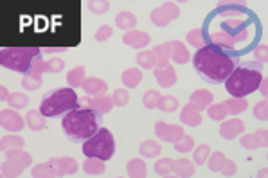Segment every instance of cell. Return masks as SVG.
I'll use <instances>...</instances> for the list:
<instances>
[{"label": "cell", "instance_id": "obj_1", "mask_svg": "<svg viewBox=\"0 0 268 178\" xmlns=\"http://www.w3.org/2000/svg\"><path fill=\"white\" fill-rule=\"evenodd\" d=\"M193 65L205 81L221 83L236 69V60L227 54L223 49L205 45L203 49H198V52L193 56Z\"/></svg>", "mask_w": 268, "mask_h": 178}, {"label": "cell", "instance_id": "obj_2", "mask_svg": "<svg viewBox=\"0 0 268 178\" xmlns=\"http://www.w3.org/2000/svg\"><path fill=\"white\" fill-rule=\"evenodd\" d=\"M99 115L92 112L90 108L72 110L63 117V131L69 135L72 141H88L99 131Z\"/></svg>", "mask_w": 268, "mask_h": 178}, {"label": "cell", "instance_id": "obj_3", "mask_svg": "<svg viewBox=\"0 0 268 178\" xmlns=\"http://www.w3.org/2000/svg\"><path fill=\"white\" fill-rule=\"evenodd\" d=\"M261 80H263V76H261L259 70L238 67L225 80V88H227V92L232 97H246L248 94L257 90Z\"/></svg>", "mask_w": 268, "mask_h": 178}, {"label": "cell", "instance_id": "obj_4", "mask_svg": "<svg viewBox=\"0 0 268 178\" xmlns=\"http://www.w3.org/2000/svg\"><path fill=\"white\" fill-rule=\"evenodd\" d=\"M40 56V49L36 47H26V49H2L0 52V65L6 69H11L15 72H22L24 76H27L31 70L34 60Z\"/></svg>", "mask_w": 268, "mask_h": 178}, {"label": "cell", "instance_id": "obj_5", "mask_svg": "<svg viewBox=\"0 0 268 178\" xmlns=\"http://www.w3.org/2000/svg\"><path fill=\"white\" fill-rule=\"evenodd\" d=\"M78 95L72 88H58L54 90L51 95L42 101L40 112L44 113L45 117H56L62 115L63 112H72L78 106Z\"/></svg>", "mask_w": 268, "mask_h": 178}, {"label": "cell", "instance_id": "obj_6", "mask_svg": "<svg viewBox=\"0 0 268 178\" xmlns=\"http://www.w3.org/2000/svg\"><path fill=\"white\" fill-rule=\"evenodd\" d=\"M113 149H116V142L110 133V130L101 128L94 137H90L83 144V153L87 159H99V160H108L112 159Z\"/></svg>", "mask_w": 268, "mask_h": 178}, {"label": "cell", "instance_id": "obj_7", "mask_svg": "<svg viewBox=\"0 0 268 178\" xmlns=\"http://www.w3.org/2000/svg\"><path fill=\"white\" fill-rule=\"evenodd\" d=\"M33 159L27 151L24 149H11L6 151V159L2 164V176L4 178H16L20 173L27 169L31 166Z\"/></svg>", "mask_w": 268, "mask_h": 178}, {"label": "cell", "instance_id": "obj_8", "mask_svg": "<svg viewBox=\"0 0 268 178\" xmlns=\"http://www.w3.org/2000/svg\"><path fill=\"white\" fill-rule=\"evenodd\" d=\"M178 15H180L178 4H175V2H164V4H160L159 8L153 9L149 18H151V22L155 24L157 27H166L167 24H169L171 20L177 18Z\"/></svg>", "mask_w": 268, "mask_h": 178}, {"label": "cell", "instance_id": "obj_9", "mask_svg": "<svg viewBox=\"0 0 268 178\" xmlns=\"http://www.w3.org/2000/svg\"><path fill=\"white\" fill-rule=\"evenodd\" d=\"M207 166H209L210 171L221 173V174H225V176H234L236 169H238V167H236V162L228 160L221 151L213 153V155L209 156V160H207Z\"/></svg>", "mask_w": 268, "mask_h": 178}, {"label": "cell", "instance_id": "obj_10", "mask_svg": "<svg viewBox=\"0 0 268 178\" xmlns=\"http://www.w3.org/2000/svg\"><path fill=\"white\" fill-rule=\"evenodd\" d=\"M78 105H87L92 112H95L98 115H103V113H110L113 108V101L110 95L101 94V95H95V97H80L78 99Z\"/></svg>", "mask_w": 268, "mask_h": 178}, {"label": "cell", "instance_id": "obj_11", "mask_svg": "<svg viewBox=\"0 0 268 178\" xmlns=\"http://www.w3.org/2000/svg\"><path fill=\"white\" fill-rule=\"evenodd\" d=\"M155 135L160 139V141L175 144V142L180 141L185 133H184V128L178 126V124H167V123L159 121V123L155 124Z\"/></svg>", "mask_w": 268, "mask_h": 178}, {"label": "cell", "instance_id": "obj_12", "mask_svg": "<svg viewBox=\"0 0 268 178\" xmlns=\"http://www.w3.org/2000/svg\"><path fill=\"white\" fill-rule=\"evenodd\" d=\"M0 124H2V128L8 131H22L24 126H26V119H24L22 115H20L16 110L9 108V110H2V113H0Z\"/></svg>", "mask_w": 268, "mask_h": 178}, {"label": "cell", "instance_id": "obj_13", "mask_svg": "<svg viewBox=\"0 0 268 178\" xmlns=\"http://www.w3.org/2000/svg\"><path fill=\"white\" fill-rule=\"evenodd\" d=\"M52 167H54L56 174L63 176V174H74L78 171V160L72 156H54L49 160Z\"/></svg>", "mask_w": 268, "mask_h": 178}, {"label": "cell", "instance_id": "obj_14", "mask_svg": "<svg viewBox=\"0 0 268 178\" xmlns=\"http://www.w3.org/2000/svg\"><path fill=\"white\" fill-rule=\"evenodd\" d=\"M243 131H245V123L239 121L238 117H232V119H228V121H223L220 126V135L223 139H227V141L236 139L238 135H241Z\"/></svg>", "mask_w": 268, "mask_h": 178}, {"label": "cell", "instance_id": "obj_15", "mask_svg": "<svg viewBox=\"0 0 268 178\" xmlns=\"http://www.w3.org/2000/svg\"><path fill=\"white\" fill-rule=\"evenodd\" d=\"M266 135H268L266 130H257L256 133H252V135H243L239 142H241V146L245 149H259L268 144Z\"/></svg>", "mask_w": 268, "mask_h": 178}, {"label": "cell", "instance_id": "obj_16", "mask_svg": "<svg viewBox=\"0 0 268 178\" xmlns=\"http://www.w3.org/2000/svg\"><path fill=\"white\" fill-rule=\"evenodd\" d=\"M149 34L144 33V31H137V29H131L128 31L126 34L123 36V42L128 45V47H133V49H144L146 45L149 44Z\"/></svg>", "mask_w": 268, "mask_h": 178}, {"label": "cell", "instance_id": "obj_17", "mask_svg": "<svg viewBox=\"0 0 268 178\" xmlns=\"http://www.w3.org/2000/svg\"><path fill=\"white\" fill-rule=\"evenodd\" d=\"M169 44V58L171 62L178 63V65H185V63L191 60V54H189V51L185 49V45L182 44V42H167Z\"/></svg>", "mask_w": 268, "mask_h": 178}, {"label": "cell", "instance_id": "obj_18", "mask_svg": "<svg viewBox=\"0 0 268 178\" xmlns=\"http://www.w3.org/2000/svg\"><path fill=\"white\" fill-rule=\"evenodd\" d=\"M213 94H210L209 90H205V88H200V90L193 92L191 97H189V105L193 106V108H196L198 112H202V110H205L207 106L213 105Z\"/></svg>", "mask_w": 268, "mask_h": 178}, {"label": "cell", "instance_id": "obj_19", "mask_svg": "<svg viewBox=\"0 0 268 178\" xmlns=\"http://www.w3.org/2000/svg\"><path fill=\"white\" fill-rule=\"evenodd\" d=\"M155 80L160 87L164 88H169L177 83V72L171 65L164 67V69H155Z\"/></svg>", "mask_w": 268, "mask_h": 178}, {"label": "cell", "instance_id": "obj_20", "mask_svg": "<svg viewBox=\"0 0 268 178\" xmlns=\"http://www.w3.org/2000/svg\"><path fill=\"white\" fill-rule=\"evenodd\" d=\"M81 88H83L85 94H87V95H92V97H95V95L105 94L106 88H108V85H106V81L99 80V77H87Z\"/></svg>", "mask_w": 268, "mask_h": 178}, {"label": "cell", "instance_id": "obj_21", "mask_svg": "<svg viewBox=\"0 0 268 178\" xmlns=\"http://www.w3.org/2000/svg\"><path fill=\"white\" fill-rule=\"evenodd\" d=\"M173 171L178 178H191L195 174V164L187 159L173 160Z\"/></svg>", "mask_w": 268, "mask_h": 178}, {"label": "cell", "instance_id": "obj_22", "mask_svg": "<svg viewBox=\"0 0 268 178\" xmlns=\"http://www.w3.org/2000/svg\"><path fill=\"white\" fill-rule=\"evenodd\" d=\"M26 124L33 131H42L45 128V124H47V117H45L40 110H31L26 115Z\"/></svg>", "mask_w": 268, "mask_h": 178}, {"label": "cell", "instance_id": "obj_23", "mask_svg": "<svg viewBox=\"0 0 268 178\" xmlns=\"http://www.w3.org/2000/svg\"><path fill=\"white\" fill-rule=\"evenodd\" d=\"M153 54H155V69H164V67L169 65V44H160L153 49Z\"/></svg>", "mask_w": 268, "mask_h": 178}, {"label": "cell", "instance_id": "obj_24", "mask_svg": "<svg viewBox=\"0 0 268 178\" xmlns=\"http://www.w3.org/2000/svg\"><path fill=\"white\" fill-rule=\"evenodd\" d=\"M180 121L184 124H187V126H200V123H202V115H200V112L196 108H193L191 105L184 106L180 112Z\"/></svg>", "mask_w": 268, "mask_h": 178}, {"label": "cell", "instance_id": "obj_25", "mask_svg": "<svg viewBox=\"0 0 268 178\" xmlns=\"http://www.w3.org/2000/svg\"><path fill=\"white\" fill-rule=\"evenodd\" d=\"M210 42H213L214 47H218V49H228V47H234V45L238 44V40H236L231 33H223V31H221V33L210 34Z\"/></svg>", "mask_w": 268, "mask_h": 178}, {"label": "cell", "instance_id": "obj_26", "mask_svg": "<svg viewBox=\"0 0 268 178\" xmlns=\"http://www.w3.org/2000/svg\"><path fill=\"white\" fill-rule=\"evenodd\" d=\"M223 106L225 110H227V113L236 117L238 113L245 112V110L248 108V103H246L245 97H231L227 99V101H223Z\"/></svg>", "mask_w": 268, "mask_h": 178}, {"label": "cell", "instance_id": "obj_27", "mask_svg": "<svg viewBox=\"0 0 268 178\" xmlns=\"http://www.w3.org/2000/svg\"><path fill=\"white\" fill-rule=\"evenodd\" d=\"M148 167L142 159H131L128 162V176L130 178H146Z\"/></svg>", "mask_w": 268, "mask_h": 178}, {"label": "cell", "instance_id": "obj_28", "mask_svg": "<svg viewBox=\"0 0 268 178\" xmlns=\"http://www.w3.org/2000/svg\"><path fill=\"white\" fill-rule=\"evenodd\" d=\"M116 26L119 27V29L131 31L135 26H137V16L130 11H121L119 15L116 16Z\"/></svg>", "mask_w": 268, "mask_h": 178}, {"label": "cell", "instance_id": "obj_29", "mask_svg": "<svg viewBox=\"0 0 268 178\" xmlns=\"http://www.w3.org/2000/svg\"><path fill=\"white\" fill-rule=\"evenodd\" d=\"M85 67H74L69 74H67V83L70 88H80L85 83Z\"/></svg>", "mask_w": 268, "mask_h": 178}, {"label": "cell", "instance_id": "obj_30", "mask_svg": "<svg viewBox=\"0 0 268 178\" xmlns=\"http://www.w3.org/2000/svg\"><path fill=\"white\" fill-rule=\"evenodd\" d=\"M141 81H142V72L139 69H128V70H124L123 72V83H124V87L126 88H135V87H139L141 85Z\"/></svg>", "mask_w": 268, "mask_h": 178}, {"label": "cell", "instance_id": "obj_31", "mask_svg": "<svg viewBox=\"0 0 268 178\" xmlns=\"http://www.w3.org/2000/svg\"><path fill=\"white\" fill-rule=\"evenodd\" d=\"M106 169V164L105 160H99V159H87L83 162V171L87 174H103Z\"/></svg>", "mask_w": 268, "mask_h": 178}, {"label": "cell", "instance_id": "obj_32", "mask_svg": "<svg viewBox=\"0 0 268 178\" xmlns=\"http://www.w3.org/2000/svg\"><path fill=\"white\" fill-rule=\"evenodd\" d=\"M160 144L157 141H144L141 146H139V151H141L142 156H148V159H153V156H159L160 155Z\"/></svg>", "mask_w": 268, "mask_h": 178}, {"label": "cell", "instance_id": "obj_33", "mask_svg": "<svg viewBox=\"0 0 268 178\" xmlns=\"http://www.w3.org/2000/svg\"><path fill=\"white\" fill-rule=\"evenodd\" d=\"M26 141L20 135H6L2 139V149L4 151H11V149H22Z\"/></svg>", "mask_w": 268, "mask_h": 178}, {"label": "cell", "instance_id": "obj_34", "mask_svg": "<svg viewBox=\"0 0 268 178\" xmlns=\"http://www.w3.org/2000/svg\"><path fill=\"white\" fill-rule=\"evenodd\" d=\"M187 44H191L193 47H196V49H203V47H205V45H207L205 34H203V31L200 29V27L189 31V33H187Z\"/></svg>", "mask_w": 268, "mask_h": 178}, {"label": "cell", "instance_id": "obj_35", "mask_svg": "<svg viewBox=\"0 0 268 178\" xmlns=\"http://www.w3.org/2000/svg\"><path fill=\"white\" fill-rule=\"evenodd\" d=\"M56 176H58V174H56L54 167H52L49 162L38 164V166H34V169H33V178H56Z\"/></svg>", "mask_w": 268, "mask_h": 178}, {"label": "cell", "instance_id": "obj_36", "mask_svg": "<svg viewBox=\"0 0 268 178\" xmlns=\"http://www.w3.org/2000/svg\"><path fill=\"white\" fill-rule=\"evenodd\" d=\"M157 108H159L160 112L171 113V112H175V110H178V99L173 97V95H162L159 105H157Z\"/></svg>", "mask_w": 268, "mask_h": 178}, {"label": "cell", "instance_id": "obj_37", "mask_svg": "<svg viewBox=\"0 0 268 178\" xmlns=\"http://www.w3.org/2000/svg\"><path fill=\"white\" fill-rule=\"evenodd\" d=\"M8 105L11 106L13 110H22L29 105V97H27L26 94H22V92H15V94L9 95Z\"/></svg>", "mask_w": 268, "mask_h": 178}, {"label": "cell", "instance_id": "obj_38", "mask_svg": "<svg viewBox=\"0 0 268 178\" xmlns=\"http://www.w3.org/2000/svg\"><path fill=\"white\" fill-rule=\"evenodd\" d=\"M209 156H210V146L202 144L193 151V162L195 164H207Z\"/></svg>", "mask_w": 268, "mask_h": 178}, {"label": "cell", "instance_id": "obj_39", "mask_svg": "<svg viewBox=\"0 0 268 178\" xmlns=\"http://www.w3.org/2000/svg\"><path fill=\"white\" fill-rule=\"evenodd\" d=\"M137 63L142 69H155V54L153 51H141L137 54Z\"/></svg>", "mask_w": 268, "mask_h": 178}, {"label": "cell", "instance_id": "obj_40", "mask_svg": "<svg viewBox=\"0 0 268 178\" xmlns=\"http://www.w3.org/2000/svg\"><path fill=\"white\" fill-rule=\"evenodd\" d=\"M160 97H162V95H160V92L148 90V92H144V95H142V105H144L148 110H153V108H157Z\"/></svg>", "mask_w": 268, "mask_h": 178}, {"label": "cell", "instance_id": "obj_41", "mask_svg": "<svg viewBox=\"0 0 268 178\" xmlns=\"http://www.w3.org/2000/svg\"><path fill=\"white\" fill-rule=\"evenodd\" d=\"M207 115L213 121H225V117H227L228 113L227 110H225L223 103H218V105H210L209 108H207Z\"/></svg>", "mask_w": 268, "mask_h": 178}, {"label": "cell", "instance_id": "obj_42", "mask_svg": "<svg viewBox=\"0 0 268 178\" xmlns=\"http://www.w3.org/2000/svg\"><path fill=\"white\" fill-rule=\"evenodd\" d=\"M173 171V159H160L159 162L155 164V173L160 174V176H169V173Z\"/></svg>", "mask_w": 268, "mask_h": 178}, {"label": "cell", "instance_id": "obj_43", "mask_svg": "<svg viewBox=\"0 0 268 178\" xmlns=\"http://www.w3.org/2000/svg\"><path fill=\"white\" fill-rule=\"evenodd\" d=\"M112 101H113V106L123 108V106H126L128 103H130V92H128L126 88H117L112 95Z\"/></svg>", "mask_w": 268, "mask_h": 178}, {"label": "cell", "instance_id": "obj_44", "mask_svg": "<svg viewBox=\"0 0 268 178\" xmlns=\"http://www.w3.org/2000/svg\"><path fill=\"white\" fill-rule=\"evenodd\" d=\"M175 149L180 153H187V151H193V146H195V141H193V137H189V135H184V137L180 139L178 142H175Z\"/></svg>", "mask_w": 268, "mask_h": 178}, {"label": "cell", "instance_id": "obj_45", "mask_svg": "<svg viewBox=\"0 0 268 178\" xmlns=\"http://www.w3.org/2000/svg\"><path fill=\"white\" fill-rule=\"evenodd\" d=\"M22 87L26 90H36L42 87V76H24Z\"/></svg>", "mask_w": 268, "mask_h": 178}, {"label": "cell", "instance_id": "obj_46", "mask_svg": "<svg viewBox=\"0 0 268 178\" xmlns=\"http://www.w3.org/2000/svg\"><path fill=\"white\" fill-rule=\"evenodd\" d=\"M44 72H47V65H45L44 60L38 56V58L33 62V65H31V70H29L27 76H42Z\"/></svg>", "mask_w": 268, "mask_h": 178}, {"label": "cell", "instance_id": "obj_47", "mask_svg": "<svg viewBox=\"0 0 268 178\" xmlns=\"http://www.w3.org/2000/svg\"><path fill=\"white\" fill-rule=\"evenodd\" d=\"M45 65H47V72H51V74H58L65 69V62H63L62 58L49 60V62H45Z\"/></svg>", "mask_w": 268, "mask_h": 178}, {"label": "cell", "instance_id": "obj_48", "mask_svg": "<svg viewBox=\"0 0 268 178\" xmlns=\"http://www.w3.org/2000/svg\"><path fill=\"white\" fill-rule=\"evenodd\" d=\"M254 115H256L259 121H266V117H268V103H266V99H263V101H259L256 106H254Z\"/></svg>", "mask_w": 268, "mask_h": 178}, {"label": "cell", "instance_id": "obj_49", "mask_svg": "<svg viewBox=\"0 0 268 178\" xmlns=\"http://www.w3.org/2000/svg\"><path fill=\"white\" fill-rule=\"evenodd\" d=\"M88 8H90V11L95 13V15H103V13H106L110 9V2H106V0H101V2H90Z\"/></svg>", "mask_w": 268, "mask_h": 178}, {"label": "cell", "instance_id": "obj_50", "mask_svg": "<svg viewBox=\"0 0 268 178\" xmlns=\"http://www.w3.org/2000/svg\"><path fill=\"white\" fill-rule=\"evenodd\" d=\"M112 34H113V29H112V27H110V26H101L98 31H95L94 38H95L98 42H105V40H108V38H112Z\"/></svg>", "mask_w": 268, "mask_h": 178}, {"label": "cell", "instance_id": "obj_51", "mask_svg": "<svg viewBox=\"0 0 268 178\" xmlns=\"http://www.w3.org/2000/svg\"><path fill=\"white\" fill-rule=\"evenodd\" d=\"M254 56H256V60L257 62H266V58H268V47L266 45H259L257 49H254Z\"/></svg>", "mask_w": 268, "mask_h": 178}, {"label": "cell", "instance_id": "obj_52", "mask_svg": "<svg viewBox=\"0 0 268 178\" xmlns=\"http://www.w3.org/2000/svg\"><path fill=\"white\" fill-rule=\"evenodd\" d=\"M257 88H259V92H261V94H263L264 95V99H266V94H268V81H266V77H263V80H261V83H259V87H257Z\"/></svg>", "mask_w": 268, "mask_h": 178}, {"label": "cell", "instance_id": "obj_53", "mask_svg": "<svg viewBox=\"0 0 268 178\" xmlns=\"http://www.w3.org/2000/svg\"><path fill=\"white\" fill-rule=\"evenodd\" d=\"M0 92H2V101H8V99H9V95H11V94H9V90L4 87V85H2V87H0Z\"/></svg>", "mask_w": 268, "mask_h": 178}, {"label": "cell", "instance_id": "obj_54", "mask_svg": "<svg viewBox=\"0 0 268 178\" xmlns=\"http://www.w3.org/2000/svg\"><path fill=\"white\" fill-rule=\"evenodd\" d=\"M266 174H268V171H266V167H264V169H261L259 173H257V178H266Z\"/></svg>", "mask_w": 268, "mask_h": 178}, {"label": "cell", "instance_id": "obj_55", "mask_svg": "<svg viewBox=\"0 0 268 178\" xmlns=\"http://www.w3.org/2000/svg\"><path fill=\"white\" fill-rule=\"evenodd\" d=\"M47 52H60V51H65V49H45Z\"/></svg>", "mask_w": 268, "mask_h": 178}, {"label": "cell", "instance_id": "obj_56", "mask_svg": "<svg viewBox=\"0 0 268 178\" xmlns=\"http://www.w3.org/2000/svg\"><path fill=\"white\" fill-rule=\"evenodd\" d=\"M162 178H178V176H162Z\"/></svg>", "mask_w": 268, "mask_h": 178}]
</instances>
